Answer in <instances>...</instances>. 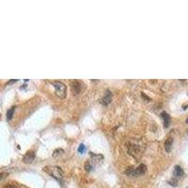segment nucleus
Listing matches in <instances>:
<instances>
[{
    "label": "nucleus",
    "instance_id": "nucleus-1",
    "mask_svg": "<svg viewBox=\"0 0 188 188\" xmlns=\"http://www.w3.org/2000/svg\"><path fill=\"white\" fill-rule=\"evenodd\" d=\"M44 170L51 175L53 178L57 180L59 182H62V179H63V170L60 166H45Z\"/></svg>",
    "mask_w": 188,
    "mask_h": 188
},
{
    "label": "nucleus",
    "instance_id": "nucleus-2",
    "mask_svg": "<svg viewBox=\"0 0 188 188\" xmlns=\"http://www.w3.org/2000/svg\"><path fill=\"white\" fill-rule=\"evenodd\" d=\"M53 86H54L55 90H56V95L58 98L63 99V98L66 97L67 88H66L65 84H63L60 81H55V82H53Z\"/></svg>",
    "mask_w": 188,
    "mask_h": 188
},
{
    "label": "nucleus",
    "instance_id": "nucleus-3",
    "mask_svg": "<svg viewBox=\"0 0 188 188\" xmlns=\"http://www.w3.org/2000/svg\"><path fill=\"white\" fill-rule=\"evenodd\" d=\"M146 170H147V166L142 164V165L138 166L136 168H129L126 171V174H128L130 176H138V175L144 174Z\"/></svg>",
    "mask_w": 188,
    "mask_h": 188
},
{
    "label": "nucleus",
    "instance_id": "nucleus-4",
    "mask_svg": "<svg viewBox=\"0 0 188 188\" xmlns=\"http://www.w3.org/2000/svg\"><path fill=\"white\" fill-rule=\"evenodd\" d=\"M71 88H72V91L74 95H78L84 88V85L80 82V81H77L74 80L71 83Z\"/></svg>",
    "mask_w": 188,
    "mask_h": 188
},
{
    "label": "nucleus",
    "instance_id": "nucleus-5",
    "mask_svg": "<svg viewBox=\"0 0 188 188\" xmlns=\"http://www.w3.org/2000/svg\"><path fill=\"white\" fill-rule=\"evenodd\" d=\"M128 151L131 155H133L134 157L135 158H138L139 156L141 155V151H140V147L138 145H135V144H132L129 148H128Z\"/></svg>",
    "mask_w": 188,
    "mask_h": 188
},
{
    "label": "nucleus",
    "instance_id": "nucleus-6",
    "mask_svg": "<svg viewBox=\"0 0 188 188\" xmlns=\"http://www.w3.org/2000/svg\"><path fill=\"white\" fill-rule=\"evenodd\" d=\"M35 159V152L33 151H28L25 156H24V158H23V161L24 163L25 164H30V163H32L33 160Z\"/></svg>",
    "mask_w": 188,
    "mask_h": 188
},
{
    "label": "nucleus",
    "instance_id": "nucleus-7",
    "mask_svg": "<svg viewBox=\"0 0 188 188\" xmlns=\"http://www.w3.org/2000/svg\"><path fill=\"white\" fill-rule=\"evenodd\" d=\"M111 101H112V92H111L110 90L107 89V90L105 91V94H104V96L103 97L101 103H102L103 104H104V105H107L108 104L111 103Z\"/></svg>",
    "mask_w": 188,
    "mask_h": 188
},
{
    "label": "nucleus",
    "instance_id": "nucleus-8",
    "mask_svg": "<svg viewBox=\"0 0 188 188\" xmlns=\"http://www.w3.org/2000/svg\"><path fill=\"white\" fill-rule=\"evenodd\" d=\"M183 174H184L183 169L180 166H176L174 168V177L176 179H180L183 176Z\"/></svg>",
    "mask_w": 188,
    "mask_h": 188
},
{
    "label": "nucleus",
    "instance_id": "nucleus-9",
    "mask_svg": "<svg viewBox=\"0 0 188 188\" xmlns=\"http://www.w3.org/2000/svg\"><path fill=\"white\" fill-rule=\"evenodd\" d=\"M161 117H162V119H163V120H164V124H165V127H168V125H169V123H170V117H169V115L166 113V112H162L161 113Z\"/></svg>",
    "mask_w": 188,
    "mask_h": 188
},
{
    "label": "nucleus",
    "instance_id": "nucleus-10",
    "mask_svg": "<svg viewBox=\"0 0 188 188\" xmlns=\"http://www.w3.org/2000/svg\"><path fill=\"white\" fill-rule=\"evenodd\" d=\"M172 144H173V138L172 137H168L166 142H165V149L167 152H169L171 151V148H172Z\"/></svg>",
    "mask_w": 188,
    "mask_h": 188
},
{
    "label": "nucleus",
    "instance_id": "nucleus-11",
    "mask_svg": "<svg viewBox=\"0 0 188 188\" xmlns=\"http://www.w3.org/2000/svg\"><path fill=\"white\" fill-rule=\"evenodd\" d=\"M14 111H15V106L10 108L8 112H7V119H11V118L13 117V114H14Z\"/></svg>",
    "mask_w": 188,
    "mask_h": 188
},
{
    "label": "nucleus",
    "instance_id": "nucleus-12",
    "mask_svg": "<svg viewBox=\"0 0 188 188\" xmlns=\"http://www.w3.org/2000/svg\"><path fill=\"white\" fill-rule=\"evenodd\" d=\"M78 151H79L80 153H83V152L85 151V146H84L83 144H81V145L79 146V148H78Z\"/></svg>",
    "mask_w": 188,
    "mask_h": 188
},
{
    "label": "nucleus",
    "instance_id": "nucleus-13",
    "mask_svg": "<svg viewBox=\"0 0 188 188\" xmlns=\"http://www.w3.org/2000/svg\"><path fill=\"white\" fill-rule=\"evenodd\" d=\"M3 188H17L16 186H15L14 184H10V183H8V184H6Z\"/></svg>",
    "mask_w": 188,
    "mask_h": 188
},
{
    "label": "nucleus",
    "instance_id": "nucleus-14",
    "mask_svg": "<svg viewBox=\"0 0 188 188\" xmlns=\"http://www.w3.org/2000/svg\"><path fill=\"white\" fill-rule=\"evenodd\" d=\"M59 152H63V151H62V150H57V151H54V156L59 155V154H58Z\"/></svg>",
    "mask_w": 188,
    "mask_h": 188
},
{
    "label": "nucleus",
    "instance_id": "nucleus-15",
    "mask_svg": "<svg viewBox=\"0 0 188 188\" xmlns=\"http://www.w3.org/2000/svg\"><path fill=\"white\" fill-rule=\"evenodd\" d=\"M8 174L7 173H1V174H0V180H1V179H3L5 176H7Z\"/></svg>",
    "mask_w": 188,
    "mask_h": 188
},
{
    "label": "nucleus",
    "instance_id": "nucleus-16",
    "mask_svg": "<svg viewBox=\"0 0 188 188\" xmlns=\"http://www.w3.org/2000/svg\"><path fill=\"white\" fill-rule=\"evenodd\" d=\"M16 81H17V80H11V81H9L7 84H10V83H13V82H16Z\"/></svg>",
    "mask_w": 188,
    "mask_h": 188
},
{
    "label": "nucleus",
    "instance_id": "nucleus-17",
    "mask_svg": "<svg viewBox=\"0 0 188 188\" xmlns=\"http://www.w3.org/2000/svg\"><path fill=\"white\" fill-rule=\"evenodd\" d=\"M186 122H187V123H188V119H186Z\"/></svg>",
    "mask_w": 188,
    "mask_h": 188
},
{
    "label": "nucleus",
    "instance_id": "nucleus-18",
    "mask_svg": "<svg viewBox=\"0 0 188 188\" xmlns=\"http://www.w3.org/2000/svg\"><path fill=\"white\" fill-rule=\"evenodd\" d=\"M187 188H188V187H187Z\"/></svg>",
    "mask_w": 188,
    "mask_h": 188
}]
</instances>
